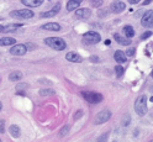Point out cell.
Returning <instances> with one entry per match:
<instances>
[{
	"label": "cell",
	"instance_id": "1",
	"mask_svg": "<svg viewBox=\"0 0 153 142\" xmlns=\"http://www.w3.org/2000/svg\"><path fill=\"white\" fill-rule=\"evenodd\" d=\"M43 42L48 47H51L53 50H57V51H63L67 47L65 41L61 39V37H47V39L43 40Z\"/></svg>",
	"mask_w": 153,
	"mask_h": 142
},
{
	"label": "cell",
	"instance_id": "2",
	"mask_svg": "<svg viewBox=\"0 0 153 142\" xmlns=\"http://www.w3.org/2000/svg\"><path fill=\"white\" fill-rule=\"evenodd\" d=\"M135 111L138 116H145L147 114V98H146V95H141L136 99Z\"/></svg>",
	"mask_w": 153,
	"mask_h": 142
},
{
	"label": "cell",
	"instance_id": "3",
	"mask_svg": "<svg viewBox=\"0 0 153 142\" xmlns=\"http://www.w3.org/2000/svg\"><path fill=\"white\" fill-rule=\"evenodd\" d=\"M35 14L30 9H20V10H14L10 13V17L17 19V20H27V19L33 17Z\"/></svg>",
	"mask_w": 153,
	"mask_h": 142
},
{
	"label": "cell",
	"instance_id": "4",
	"mask_svg": "<svg viewBox=\"0 0 153 142\" xmlns=\"http://www.w3.org/2000/svg\"><path fill=\"white\" fill-rule=\"evenodd\" d=\"M83 98L90 104H99L104 100V97L97 91H82Z\"/></svg>",
	"mask_w": 153,
	"mask_h": 142
},
{
	"label": "cell",
	"instance_id": "5",
	"mask_svg": "<svg viewBox=\"0 0 153 142\" xmlns=\"http://www.w3.org/2000/svg\"><path fill=\"white\" fill-rule=\"evenodd\" d=\"M101 41V36L95 31H88L83 36V42L87 45H97Z\"/></svg>",
	"mask_w": 153,
	"mask_h": 142
},
{
	"label": "cell",
	"instance_id": "6",
	"mask_svg": "<svg viewBox=\"0 0 153 142\" xmlns=\"http://www.w3.org/2000/svg\"><path fill=\"white\" fill-rule=\"evenodd\" d=\"M111 117V111L105 109V110H101L100 112L97 114V117H95V124L97 125H101V124H105L106 121H109Z\"/></svg>",
	"mask_w": 153,
	"mask_h": 142
},
{
	"label": "cell",
	"instance_id": "7",
	"mask_svg": "<svg viewBox=\"0 0 153 142\" xmlns=\"http://www.w3.org/2000/svg\"><path fill=\"white\" fill-rule=\"evenodd\" d=\"M141 25L143 27H153V11L148 10L143 14L141 19Z\"/></svg>",
	"mask_w": 153,
	"mask_h": 142
},
{
	"label": "cell",
	"instance_id": "8",
	"mask_svg": "<svg viewBox=\"0 0 153 142\" xmlns=\"http://www.w3.org/2000/svg\"><path fill=\"white\" fill-rule=\"evenodd\" d=\"M27 52V47L26 45H22V43H15L14 47H11L10 48V53L14 54V56H24L26 54Z\"/></svg>",
	"mask_w": 153,
	"mask_h": 142
},
{
	"label": "cell",
	"instance_id": "9",
	"mask_svg": "<svg viewBox=\"0 0 153 142\" xmlns=\"http://www.w3.org/2000/svg\"><path fill=\"white\" fill-rule=\"evenodd\" d=\"M59 10H61V3H57L51 10H48V11H45V13H41L40 14V17L41 19H47V17H54L57 14L59 13Z\"/></svg>",
	"mask_w": 153,
	"mask_h": 142
},
{
	"label": "cell",
	"instance_id": "10",
	"mask_svg": "<svg viewBox=\"0 0 153 142\" xmlns=\"http://www.w3.org/2000/svg\"><path fill=\"white\" fill-rule=\"evenodd\" d=\"M91 16L90 9H76L75 10V17L76 19H88Z\"/></svg>",
	"mask_w": 153,
	"mask_h": 142
},
{
	"label": "cell",
	"instance_id": "11",
	"mask_svg": "<svg viewBox=\"0 0 153 142\" xmlns=\"http://www.w3.org/2000/svg\"><path fill=\"white\" fill-rule=\"evenodd\" d=\"M65 58H67V61L73 62V63H80L83 61L82 56L79 53H76V52H68L65 54Z\"/></svg>",
	"mask_w": 153,
	"mask_h": 142
},
{
	"label": "cell",
	"instance_id": "12",
	"mask_svg": "<svg viewBox=\"0 0 153 142\" xmlns=\"http://www.w3.org/2000/svg\"><path fill=\"white\" fill-rule=\"evenodd\" d=\"M110 7H111V11L114 14H120L126 9V5H125V3H122V1H116V3H112Z\"/></svg>",
	"mask_w": 153,
	"mask_h": 142
},
{
	"label": "cell",
	"instance_id": "13",
	"mask_svg": "<svg viewBox=\"0 0 153 142\" xmlns=\"http://www.w3.org/2000/svg\"><path fill=\"white\" fill-rule=\"evenodd\" d=\"M114 39H115V41H116L119 45H121V46H128V45H131V39H128V37H126V36L123 37V36H121L119 33H115Z\"/></svg>",
	"mask_w": 153,
	"mask_h": 142
},
{
	"label": "cell",
	"instance_id": "14",
	"mask_svg": "<svg viewBox=\"0 0 153 142\" xmlns=\"http://www.w3.org/2000/svg\"><path fill=\"white\" fill-rule=\"evenodd\" d=\"M42 30H47V31H59L61 30V25L57 22H47L45 25L41 26Z\"/></svg>",
	"mask_w": 153,
	"mask_h": 142
},
{
	"label": "cell",
	"instance_id": "15",
	"mask_svg": "<svg viewBox=\"0 0 153 142\" xmlns=\"http://www.w3.org/2000/svg\"><path fill=\"white\" fill-rule=\"evenodd\" d=\"M21 3H22V5H25L27 7H37V6L42 5L43 0H21Z\"/></svg>",
	"mask_w": 153,
	"mask_h": 142
},
{
	"label": "cell",
	"instance_id": "16",
	"mask_svg": "<svg viewBox=\"0 0 153 142\" xmlns=\"http://www.w3.org/2000/svg\"><path fill=\"white\" fill-rule=\"evenodd\" d=\"M82 3V0H68V3H67V11H74L76 10V7H79Z\"/></svg>",
	"mask_w": 153,
	"mask_h": 142
},
{
	"label": "cell",
	"instance_id": "17",
	"mask_svg": "<svg viewBox=\"0 0 153 142\" xmlns=\"http://www.w3.org/2000/svg\"><path fill=\"white\" fill-rule=\"evenodd\" d=\"M114 58H115V61H116L117 63H125L126 59H127V57H126L125 52L119 50V51H116L114 53Z\"/></svg>",
	"mask_w": 153,
	"mask_h": 142
},
{
	"label": "cell",
	"instance_id": "18",
	"mask_svg": "<svg viewBox=\"0 0 153 142\" xmlns=\"http://www.w3.org/2000/svg\"><path fill=\"white\" fill-rule=\"evenodd\" d=\"M19 27H22V24H9V25H6V26H4V30H3V32H14V31H16Z\"/></svg>",
	"mask_w": 153,
	"mask_h": 142
},
{
	"label": "cell",
	"instance_id": "19",
	"mask_svg": "<svg viewBox=\"0 0 153 142\" xmlns=\"http://www.w3.org/2000/svg\"><path fill=\"white\" fill-rule=\"evenodd\" d=\"M15 43L16 40L13 39V37H3V39H0V46H11Z\"/></svg>",
	"mask_w": 153,
	"mask_h": 142
},
{
	"label": "cell",
	"instance_id": "20",
	"mask_svg": "<svg viewBox=\"0 0 153 142\" xmlns=\"http://www.w3.org/2000/svg\"><path fill=\"white\" fill-rule=\"evenodd\" d=\"M21 78H22V73L20 71H14V72H11L10 74H9V79H10L11 82H17Z\"/></svg>",
	"mask_w": 153,
	"mask_h": 142
},
{
	"label": "cell",
	"instance_id": "21",
	"mask_svg": "<svg viewBox=\"0 0 153 142\" xmlns=\"http://www.w3.org/2000/svg\"><path fill=\"white\" fill-rule=\"evenodd\" d=\"M123 33H125L126 37L131 39V37L135 36V30H133V27L131 25H126V26H123Z\"/></svg>",
	"mask_w": 153,
	"mask_h": 142
},
{
	"label": "cell",
	"instance_id": "22",
	"mask_svg": "<svg viewBox=\"0 0 153 142\" xmlns=\"http://www.w3.org/2000/svg\"><path fill=\"white\" fill-rule=\"evenodd\" d=\"M9 131H10V134H11V136H14V137H19L20 136V129H19V126H16V125H11L10 127H9Z\"/></svg>",
	"mask_w": 153,
	"mask_h": 142
},
{
	"label": "cell",
	"instance_id": "23",
	"mask_svg": "<svg viewBox=\"0 0 153 142\" xmlns=\"http://www.w3.org/2000/svg\"><path fill=\"white\" fill-rule=\"evenodd\" d=\"M27 89V84H19L16 87V93L21 94V95H25V90Z\"/></svg>",
	"mask_w": 153,
	"mask_h": 142
},
{
	"label": "cell",
	"instance_id": "24",
	"mask_svg": "<svg viewBox=\"0 0 153 142\" xmlns=\"http://www.w3.org/2000/svg\"><path fill=\"white\" fill-rule=\"evenodd\" d=\"M54 90L53 89H41L40 95L41 97H47V95H54Z\"/></svg>",
	"mask_w": 153,
	"mask_h": 142
},
{
	"label": "cell",
	"instance_id": "25",
	"mask_svg": "<svg viewBox=\"0 0 153 142\" xmlns=\"http://www.w3.org/2000/svg\"><path fill=\"white\" fill-rule=\"evenodd\" d=\"M123 72H125V69H123V67H121V65H116V67H115V73H116V77L117 78H121L122 77Z\"/></svg>",
	"mask_w": 153,
	"mask_h": 142
},
{
	"label": "cell",
	"instance_id": "26",
	"mask_svg": "<svg viewBox=\"0 0 153 142\" xmlns=\"http://www.w3.org/2000/svg\"><path fill=\"white\" fill-rule=\"evenodd\" d=\"M90 5L93 7H100L102 5V0H90Z\"/></svg>",
	"mask_w": 153,
	"mask_h": 142
},
{
	"label": "cell",
	"instance_id": "27",
	"mask_svg": "<svg viewBox=\"0 0 153 142\" xmlns=\"http://www.w3.org/2000/svg\"><path fill=\"white\" fill-rule=\"evenodd\" d=\"M69 129H71V126H69V125H65V126H63V129L59 131V136H64L65 134H68Z\"/></svg>",
	"mask_w": 153,
	"mask_h": 142
},
{
	"label": "cell",
	"instance_id": "28",
	"mask_svg": "<svg viewBox=\"0 0 153 142\" xmlns=\"http://www.w3.org/2000/svg\"><path fill=\"white\" fill-rule=\"evenodd\" d=\"M136 53V48H135V47H132V48H128L127 51H126V57H132L133 54H135Z\"/></svg>",
	"mask_w": 153,
	"mask_h": 142
},
{
	"label": "cell",
	"instance_id": "29",
	"mask_svg": "<svg viewBox=\"0 0 153 142\" xmlns=\"http://www.w3.org/2000/svg\"><path fill=\"white\" fill-rule=\"evenodd\" d=\"M130 115L127 114V115H125V117H123V120H122V126H127L128 124H130Z\"/></svg>",
	"mask_w": 153,
	"mask_h": 142
},
{
	"label": "cell",
	"instance_id": "30",
	"mask_svg": "<svg viewBox=\"0 0 153 142\" xmlns=\"http://www.w3.org/2000/svg\"><path fill=\"white\" fill-rule=\"evenodd\" d=\"M151 36H152V31H146L145 33L141 35V40H147L148 37H151Z\"/></svg>",
	"mask_w": 153,
	"mask_h": 142
},
{
	"label": "cell",
	"instance_id": "31",
	"mask_svg": "<svg viewBox=\"0 0 153 142\" xmlns=\"http://www.w3.org/2000/svg\"><path fill=\"white\" fill-rule=\"evenodd\" d=\"M5 132V121L0 120V134H4Z\"/></svg>",
	"mask_w": 153,
	"mask_h": 142
},
{
	"label": "cell",
	"instance_id": "32",
	"mask_svg": "<svg viewBox=\"0 0 153 142\" xmlns=\"http://www.w3.org/2000/svg\"><path fill=\"white\" fill-rule=\"evenodd\" d=\"M26 47H27V51H28V50H35V48H36V47H37V46H36L35 43H31V42H27V43H26Z\"/></svg>",
	"mask_w": 153,
	"mask_h": 142
},
{
	"label": "cell",
	"instance_id": "33",
	"mask_svg": "<svg viewBox=\"0 0 153 142\" xmlns=\"http://www.w3.org/2000/svg\"><path fill=\"white\" fill-rule=\"evenodd\" d=\"M82 115H83V111H82V110H79L78 112H75L74 119H75V120H78V119H80V117H82Z\"/></svg>",
	"mask_w": 153,
	"mask_h": 142
},
{
	"label": "cell",
	"instance_id": "34",
	"mask_svg": "<svg viewBox=\"0 0 153 142\" xmlns=\"http://www.w3.org/2000/svg\"><path fill=\"white\" fill-rule=\"evenodd\" d=\"M106 140H108V134H106V135H102L98 141H99V142H106Z\"/></svg>",
	"mask_w": 153,
	"mask_h": 142
},
{
	"label": "cell",
	"instance_id": "35",
	"mask_svg": "<svg viewBox=\"0 0 153 142\" xmlns=\"http://www.w3.org/2000/svg\"><path fill=\"white\" fill-rule=\"evenodd\" d=\"M141 1V0H128V3L132 4V5H135V4H138Z\"/></svg>",
	"mask_w": 153,
	"mask_h": 142
},
{
	"label": "cell",
	"instance_id": "36",
	"mask_svg": "<svg viewBox=\"0 0 153 142\" xmlns=\"http://www.w3.org/2000/svg\"><path fill=\"white\" fill-rule=\"evenodd\" d=\"M149 3H152V0H145V1L142 3V5H143V6H146V5H148Z\"/></svg>",
	"mask_w": 153,
	"mask_h": 142
},
{
	"label": "cell",
	"instance_id": "37",
	"mask_svg": "<svg viewBox=\"0 0 153 142\" xmlns=\"http://www.w3.org/2000/svg\"><path fill=\"white\" fill-rule=\"evenodd\" d=\"M102 15H108V11L102 10V11H100V13H99V16H100V17H102Z\"/></svg>",
	"mask_w": 153,
	"mask_h": 142
},
{
	"label": "cell",
	"instance_id": "38",
	"mask_svg": "<svg viewBox=\"0 0 153 142\" xmlns=\"http://www.w3.org/2000/svg\"><path fill=\"white\" fill-rule=\"evenodd\" d=\"M3 30H4V26L0 25V32H3Z\"/></svg>",
	"mask_w": 153,
	"mask_h": 142
},
{
	"label": "cell",
	"instance_id": "39",
	"mask_svg": "<svg viewBox=\"0 0 153 142\" xmlns=\"http://www.w3.org/2000/svg\"><path fill=\"white\" fill-rule=\"evenodd\" d=\"M1 109H3V104H1V101H0V111H1Z\"/></svg>",
	"mask_w": 153,
	"mask_h": 142
},
{
	"label": "cell",
	"instance_id": "40",
	"mask_svg": "<svg viewBox=\"0 0 153 142\" xmlns=\"http://www.w3.org/2000/svg\"><path fill=\"white\" fill-rule=\"evenodd\" d=\"M151 101H152V103H153V97H152V98H151Z\"/></svg>",
	"mask_w": 153,
	"mask_h": 142
},
{
	"label": "cell",
	"instance_id": "41",
	"mask_svg": "<svg viewBox=\"0 0 153 142\" xmlns=\"http://www.w3.org/2000/svg\"><path fill=\"white\" fill-rule=\"evenodd\" d=\"M151 75H152V77H153V71H152V73H151Z\"/></svg>",
	"mask_w": 153,
	"mask_h": 142
},
{
	"label": "cell",
	"instance_id": "42",
	"mask_svg": "<svg viewBox=\"0 0 153 142\" xmlns=\"http://www.w3.org/2000/svg\"><path fill=\"white\" fill-rule=\"evenodd\" d=\"M149 142H153V140H152V141H149Z\"/></svg>",
	"mask_w": 153,
	"mask_h": 142
},
{
	"label": "cell",
	"instance_id": "43",
	"mask_svg": "<svg viewBox=\"0 0 153 142\" xmlns=\"http://www.w3.org/2000/svg\"><path fill=\"white\" fill-rule=\"evenodd\" d=\"M0 142H1V140H0Z\"/></svg>",
	"mask_w": 153,
	"mask_h": 142
},
{
	"label": "cell",
	"instance_id": "44",
	"mask_svg": "<svg viewBox=\"0 0 153 142\" xmlns=\"http://www.w3.org/2000/svg\"><path fill=\"white\" fill-rule=\"evenodd\" d=\"M114 142H115V141H114Z\"/></svg>",
	"mask_w": 153,
	"mask_h": 142
}]
</instances>
